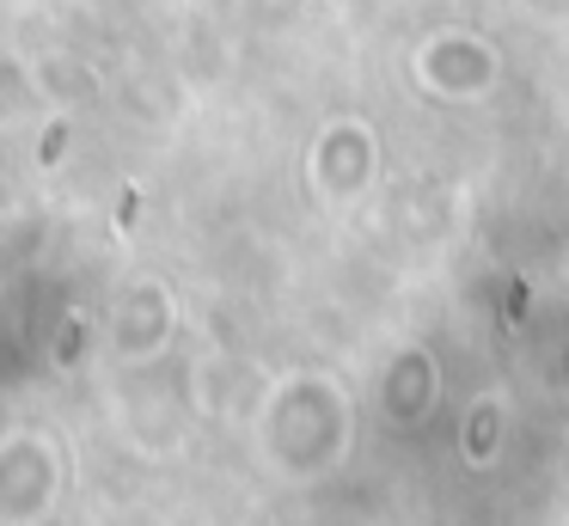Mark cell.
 <instances>
[{"mask_svg": "<svg viewBox=\"0 0 569 526\" xmlns=\"http://www.w3.org/2000/svg\"><path fill=\"white\" fill-rule=\"evenodd\" d=\"M435 391H441L435 361L422 349H405V355H392V367H386V379H380V410L392 416V423H422Z\"/></svg>", "mask_w": 569, "mask_h": 526, "instance_id": "6", "label": "cell"}, {"mask_svg": "<svg viewBox=\"0 0 569 526\" xmlns=\"http://www.w3.org/2000/svg\"><path fill=\"white\" fill-rule=\"evenodd\" d=\"M373 178H380V135H373V122L331 117L319 135H312V147H307V183H312V196H319V202L349 208V202H361V196L373 190Z\"/></svg>", "mask_w": 569, "mask_h": 526, "instance_id": "3", "label": "cell"}, {"mask_svg": "<svg viewBox=\"0 0 569 526\" xmlns=\"http://www.w3.org/2000/svg\"><path fill=\"white\" fill-rule=\"evenodd\" d=\"M410 68H417V80L429 86L435 98H483L496 86V73H502V61H496V49L483 43V37L471 31H435L422 37V49L410 56Z\"/></svg>", "mask_w": 569, "mask_h": 526, "instance_id": "4", "label": "cell"}, {"mask_svg": "<svg viewBox=\"0 0 569 526\" xmlns=\"http://www.w3.org/2000/svg\"><path fill=\"white\" fill-rule=\"evenodd\" d=\"M62 502V440L43 428H7L0 435V520L31 526Z\"/></svg>", "mask_w": 569, "mask_h": 526, "instance_id": "2", "label": "cell"}, {"mask_svg": "<svg viewBox=\"0 0 569 526\" xmlns=\"http://www.w3.org/2000/svg\"><path fill=\"white\" fill-rule=\"evenodd\" d=\"M349 440H356V410H349V391L331 374H288L263 391L258 447L263 465L282 472L288 484L331 477L349 459Z\"/></svg>", "mask_w": 569, "mask_h": 526, "instance_id": "1", "label": "cell"}, {"mask_svg": "<svg viewBox=\"0 0 569 526\" xmlns=\"http://www.w3.org/2000/svg\"><path fill=\"white\" fill-rule=\"evenodd\" d=\"M178 330V300L166 281H129L111 306V355L117 361H153Z\"/></svg>", "mask_w": 569, "mask_h": 526, "instance_id": "5", "label": "cell"}]
</instances>
